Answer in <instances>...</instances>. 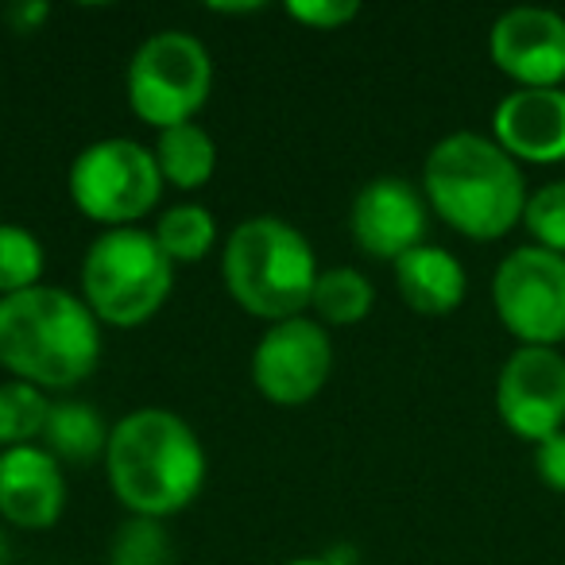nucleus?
Listing matches in <instances>:
<instances>
[{"mask_svg": "<svg viewBox=\"0 0 565 565\" xmlns=\"http://www.w3.org/2000/svg\"><path fill=\"white\" fill-rule=\"evenodd\" d=\"M221 275L236 307L275 326L302 318L322 271L310 241L291 221L259 213L228 233L221 248Z\"/></svg>", "mask_w": 565, "mask_h": 565, "instance_id": "nucleus-4", "label": "nucleus"}, {"mask_svg": "<svg viewBox=\"0 0 565 565\" xmlns=\"http://www.w3.org/2000/svg\"><path fill=\"white\" fill-rule=\"evenodd\" d=\"M287 17L315 28V32H338L361 17V4L356 0H291Z\"/></svg>", "mask_w": 565, "mask_h": 565, "instance_id": "nucleus-24", "label": "nucleus"}, {"mask_svg": "<svg viewBox=\"0 0 565 565\" xmlns=\"http://www.w3.org/2000/svg\"><path fill=\"white\" fill-rule=\"evenodd\" d=\"M43 267H47V256L32 228L0 225V299L40 287Z\"/></svg>", "mask_w": 565, "mask_h": 565, "instance_id": "nucleus-21", "label": "nucleus"}, {"mask_svg": "<svg viewBox=\"0 0 565 565\" xmlns=\"http://www.w3.org/2000/svg\"><path fill=\"white\" fill-rule=\"evenodd\" d=\"M495 411L531 446L565 430V356L557 349L519 345L495 380Z\"/></svg>", "mask_w": 565, "mask_h": 565, "instance_id": "nucleus-10", "label": "nucleus"}, {"mask_svg": "<svg viewBox=\"0 0 565 565\" xmlns=\"http://www.w3.org/2000/svg\"><path fill=\"white\" fill-rule=\"evenodd\" d=\"M488 55L515 89H557L565 82V17L554 9H508L488 32Z\"/></svg>", "mask_w": 565, "mask_h": 565, "instance_id": "nucleus-11", "label": "nucleus"}, {"mask_svg": "<svg viewBox=\"0 0 565 565\" xmlns=\"http://www.w3.org/2000/svg\"><path fill=\"white\" fill-rule=\"evenodd\" d=\"M523 225L539 248L565 256V179L546 182V186H539L526 198Z\"/></svg>", "mask_w": 565, "mask_h": 565, "instance_id": "nucleus-23", "label": "nucleus"}, {"mask_svg": "<svg viewBox=\"0 0 565 565\" xmlns=\"http://www.w3.org/2000/svg\"><path fill=\"white\" fill-rule=\"evenodd\" d=\"M282 565H330L326 557H291V562H282Z\"/></svg>", "mask_w": 565, "mask_h": 565, "instance_id": "nucleus-28", "label": "nucleus"}, {"mask_svg": "<svg viewBox=\"0 0 565 565\" xmlns=\"http://www.w3.org/2000/svg\"><path fill=\"white\" fill-rule=\"evenodd\" d=\"M333 372V341L315 318H287L267 326L252 353V384L275 407H302Z\"/></svg>", "mask_w": 565, "mask_h": 565, "instance_id": "nucleus-9", "label": "nucleus"}, {"mask_svg": "<svg viewBox=\"0 0 565 565\" xmlns=\"http://www.w3.org/2000/svg\"><path fill=\"white\" fill-rule=\"evenodd\" d=\"M156 241L159 248L167 252L171 264H198L213 252V241H217V221L205 205L198 202H182L171 205L163 217L156 221Z\"/></svg>", "mask_w": 565, "mask_h": 565, "instance_id": "nucleus-19", "label": "nucleus"}, {"mask_svg": "<svg viewBox=\"0 0 565 565\" xmlns=\"http://www.w3.org/2000/svg\"><path fill=\"white\" fill-rule=\"evenodd\" d=\"M395 287L415 315L446 318L465 302L469 275L454 252L438 248V244H418L407 256L395 259Z\"/></svg>", "mask_w": 565, "mask_h": 565, "instance_id": "nucleus-15", "label": "nucleus"}, {"mask_svg": "<svg viewBox=\"0 0 565 565\" xmlns=\"http://www.w3.org/2000/svg\"><path fill=\"white\" fill-rule=\"evenodd\" d=\"M105 477L132 515L171 519L205 484V449L194 426L163 407H140L109 430Z\"/></svg>", "mask_w": 565, "mask_h": 565, "instance_id": "nucleus-1", "label": "nucleus"}, {"mask_svg": "<svg viewBox=\"0 0 565 565\" xmlns=\"http://www.w3.org/2000/svg\"><path fill=\"white\" fill-rule=\"evenodd\" d=\"M71 202L82 217L105 228H136L163 198L156 151L128 136H109L82 148L71 163Z\"/></svg>", "mask_w": 565, "mask_h": 565, "instance_id": "nucleus-7", "label": "nucleus"}, {"mask_svg": "<svg viewBox=\"0 0 565 565\" xmlns=\"http://www.w3.org/2000/svg\"><path fill=\"white\" fill-rule=\"evenodd\" d=\"M66 508V480L43 446L0 454V519L20 531H47Z\"/></svg>", "mask_w": 565, "mask_h": 565, "instance_id": "nucleus-14", "label": "nucleus"}, {"mask_svg": "<svg viewBox=\"0 0 565 565\" xmlns=\"http://www.w3.org/2000/svg\"><path fill=\"white\" fill-rule=\"evenodd\" d=\"M102 361V322L78 295L32 287L0 299V369L40 392L86 384Z\"/></svg>", "mask_w": 565, "mask_h": 565, "instance_id": "nucleus-2", "label": "nucleus"}, {"mask_svg": "<svg viewBox=\"0 0 565 565\" xmlns=\"http://www.w3.org/2000/svg\"><path fill=\"white\" fill-rule=\"evenodd\" d=\"M171 534L159 519L132 515L109 546V565H171Z\"/></svg>", "mask_w": 565, "mask_h": 565, "instance_id": "nucleus-22", "label": "nucleus"}, {"mask_svg": "<svg viewBox=\"0 0 565 565\" xmlns=\"http://www.w3.org/2000/svg\"><path fill=\"white\" fill-rule=\"evenodd\" d=\"M426 225H430L426 194L399 174H384L361 186V194L353 198V213H349L356 248L372 259H392V264L426 244Z\"/></svg>", "mask_w": 565, "mask_h": 565, "instance_id": "nucleus-12", "label": "nucleus"}, {"mask_svg": "<svg viewBox=\"0 0 565 565\" xmlns=\"http://www.w3.org/2000/svg\"><path fill=\"white\" fill-rule=\"evenodd\" d=\"M264 4H217L210 0V12H228V17H244V12H259Z\"/></svg>", "mask_w": 565, "mask_h": 565, "instance_id": "nucleus-27", "label": "nucleus"}, {"mask_svg": "<svg viewBox=\"0 0 565 565\" xmlns=\"http://www.w3.org/2000/svg\"><path fill=\"white\" fill-rule=\"evenodd\" d=\"M534 472L546 488L565 492V430H557L554 438L534 446Z\"/></svg>", "mask_w": 565, "mask_h": 565, "instance_id": "nucleus-25", "label": "nucleus"}, {"mask_svg": "<svg viewBox=\"0 0 565 565\" xmlns=\"http://www.w3.org/2000/svg\"><path fill=\"white\" fill-rule=\"evenodd\" d=\"M128 105L151 128L190 125L213 94V58L190 32H156L128 63Z\"/></svg>", "mask_w": 565, "mask_h": 565, "instance_id": "nucleus-6", "label": "nucleus"}, {"mask_svg": "<svg viewBox=\"0 0 565 565\" xmlns=\"http://www.w3.org/2000/svg\"><path fill=\"white\" fill-rule=\"evenodd\" d=\"M109 430L113 426H105V418L97 415L89 403L66 399V403H51V415H47V426H43L40 441L55 461L89 465L94 457H105Z\"/></svg>", "mask_w": 565, "mask_h": 565, "instance_id": "nucleus-16", "label": "nucleus"}, {"mask_svg": "<svg viewBox=\"0 0 565 565\" xmlns=\"http://www.w3.org/2000/svg\"><path fill=\"white\" fill-rule=\"evenodd\" d=\"M51 415V399L32 384L9 380L0 384V446H35L43 438V426Z\"/></svg>", "mask_w": 565, "mask_h": 565, "instance_id": "nucleus-20", "label": "nucleus"}, {"mask_svg": "<svg viewBox=\"0 0 565 565\" xmlns=\"http://www.w3.org/2000/svg\"><path fill=\"white\" fill-rule=\"evenodd\" d=\"M492 140L515 163H565V89H511L492 113Z\"/></svg>", "mask_w": 565, "mask_h": 565, "instance_id": "nucleus-13", "label": "nucleus"}, {"mask_svg": "<svg viewBox=\"0 0 565 565\" xmlns=\"http://www.w3.org/2000/svg\"><path fill=\"white\" fill-rule=\"evenodd\" d=\"M426 205L469 241H500L523 225L526 182L519 163L480 132H449L423 167Z\"/></svg>", "mask_w": 565, "mask_h": 565, "instance_id": "nucleus-3", "label": "nucleus"}, {"mask_svg": "<svg viewBox=\"0 0 565 565\" xmlns=\"http://www.w3.org/2000/svg\"><path fill=\"white\" fill-rule=\"evenodd\" d=\"M156 163L167 186L202 190L217 171V143L202 125H174L163 128L156 140Z\"/></svg>", "mask_w": 565, "mask_h": 565, "instance_id": "nucleus-17", "label": "nucleus"}, {"mask_svg": "<svg viewBox=\"0 0 565 565\" xmlns=\"http://www.w3.org/2000/svg\"><path fill=\"white\" fill-rule=\"evenodd\" d=\"M492 307L515 341L557 349L565 341V256L539 244L508 252L492 275Z\"/></svg>", "mask_w": 565, "mask_h": 565, "instance_id": "nucleus-8", "label": "nucleus"}, {"mask_svg": "<svg viewBox=\"0 0 565 565\" xmlns=\"http://www.w3.org/2000/svg\"><path fill=\"white\" fill-rule=\"evenodd\" d=\"M372 302H376V291H372L369 275L356 267H326L315 282L310 307L326 326H356L372 315Z\"/></svg>", "mask_w": 565, "mask_h": 565, "instance_id": "nucleus-18", "label": "nucleus"}, {"mask_svg": "<svg viewBox=\"0 0 565 565\" xmlns=\"http://www.w3.org/2000/svg\"><path fill=\"white\" fill-rule=\"evenodd\" d=\"M174 264L148 228H105L82 259V302L117 330L151 322L171 299Z\"/></svg>", "mask_w": 565, "mask_h": 565, "instance_id": "nucleus-5", "label": "nucleus"}, {"mask_svg": "<svg viewBox=\"0 0 565 565\" xmlns=\"http://www.w3.org/2000/svg\"><path fill=\"white\" fill-rule=\"evenodd\" d=\"M0 565H9V539L0 534Z\"/></svg>", "mask_w": 565, "mask_h": 565, "instance_id": "nucleus-29", "label": "nucleus"}, {"mask_svg": "<svg viewBox=\"0 0 565 565\" xmlns=\"http://www.w3.org/2000/svg\"><path fill=\"white\" fill-rule=\"evenodd\" d=\"M51 9L43 4V0H28V4H12L9 12H4V20H9V28L17 35H32L40 32L43 24H47Z\"/></svg>", "mask_w": 565, "mask_h": 565, "instance_id": "nucleus-26", "label": "nucleus"}]
</instances>
